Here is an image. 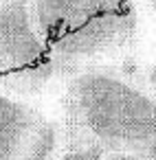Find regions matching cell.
Instances as JSON below:
<instances>
[{"mask_svg":"<svg viewBox=\"0 0 156 160\" xmlns=\"http://www.w3.org/2000/svg\"><path fill=\"white\" fill-rule=\"evenodd\" d=\"M62 118L108 151H138L156 138V92L121 68H84L64 81Z\"/></svg>","mask_w":156,"mask_h":160,"instance_id":"obj_1","label":"cell"},{"mask_svg":"<svg viewBox=\"0 0 156 160\" xmlns=\"http://www.w3.org/2000/svg\"><path fill=\"white\" fill-rule=\"evenodd\" d=\"M31 9L49 59L66 79L103 66L101 62L125 51L136 33L132 0H33Z\"/></svg>","mask_w":156,"mask_h":160,"instance_id":"obj_2","label":"cell"},{"mask_svg":"<svg viewBox=\"0 0 156 160\" xmlns=\"http://www.w3.org/2000/svg\"><path fill=\"white\" fill-rule=\"evenodd\" d=\"M64 118L0 88V160H57Z\"/></svg>","mask_w":156,"mask_h":160,"instance_id":"obj_3","label":"cell"},{"mask_svg":"<svg viewBox=\"0 0 156 160\" xmlns=\"http://www.w3.org/2000/svg\"><path fill=\"white\" fill-rule=\"evenodd\" d=\"M125 75H130L134 81L145 86L147 90L156 92V44L152 46V53L147 57H138L132 68H121Z\"/></svg>","mask_w":156,"mask_h":160,"instance_id":"obj_4","label":"cell"},{"mask_svg":"<svg viewBox=\"0 0 156 160\" xmlns=\"http://www.w3.org/2000/svg\"><path fill=\"white\" fill-rule=\"evenodd\" d=\"M103 160H147V158L136 151H110Z\"/></svg>","mask_w":156,"mask_h":160,"instance_id":"obj_5","label":"cell"}]
</instances>
